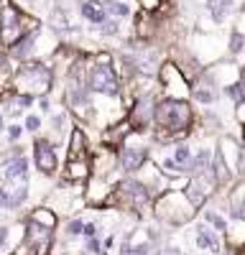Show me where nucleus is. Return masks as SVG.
I'll list each match as a JSON object with an SVG mask.
<instances>
[{"label": "nucleus", "instance_id": "obj_6", "mask_svg": "<svg viewBox=\"0 0 245 255\" xmlns=\"http://www.w3.org/2000/svg\"><path fill=\"white\" fill-rule=\"evenodd\" d=\"M31 163L36 168V174L46 176V179H56L61 166H64L61 153H59V145L46 135H36L31 140Z\"/></svg>", "mask_w": 245, "mask_h": 255}, {"label": "nucleus", "instance_id": "obj_19", "mask_svg": "<svg viewBox=\"0 0 245 255\" xmlns=\"http://www.w3.org/2000/svg\"><path fill=\"white\" fill-rule=\"evenodd\" d=\"M130 133H133L130 120L122 118V120H118V123H113V125H108V128H102V130H100V140H102V145L120 148L122 143L130 138Z\"/></svg>", "mask_w": 245, "mask_h": 255}, {"label": "nucleus", "instance_id": "obj_29", "mask_svg": "<svg viewBox=\"0 0 245 255\" xmlns=\"http://www.w3.org/2000/svg\"><path fill=\"white\" fill-rule=\"evenodd\" d=\"M245 51V33L243 31H233L230 41H228V54L230 56H240Z\"/></svg>", "mask_w": 245, "mask_h": 255}, {"label": "nucleus", "instance_id": "obj_5", "mask_svg": "<svg viewBox=\"0 0 245 255\" xmlns=\"http://www.w3.org/2000/svg\"><path fill=\"white\" fill-rule=\"evenodd\" d=\"M151 133H140V130H133L130 138L118 148V168L122 176H133L138 168L151 158Z\"/></svg>", "mask_w": 245, "mask_h": 255}, {"label": "nucleus", "instance_id": "obj_13", "mask_svg": "<svg viewBox=\"0 0 245 255\" xmlns=\"http://www.w3.org/2000/svg\"><path fill=\"white\" fill-rule=\"evenodd\" d=\"M120 179H108V176H92L87 184H85V202L87 207L92 209H105L108 207V199L113 194V189Z\"/></svg>", "mask_w": 245, "mask_h": 255}, {"label": "nucleus", "instance_id": "obj_30", "mask_svg": "<svg viewBox=\"0 0 245 255\" xmlns=\"http://www.w3.org/2000/svg\"><path fill=\"white\" fill-rule=\"evenodd\" d=\"M26 135V128H23V123H8V130H5V138H8V143L10 145H18L20 143V138Z\"/></svg>", "mask_w": 245, "mask_h": 255}, {"label": "nucleus", "instance_id": "obj_31", "mask_svg": "<svg viewBox=\"0 0 245 255\" xmlns=\"http://www.w3.org/2000/svg\"><path fill=\"white\" fill-rule=\"evenodd\" d=\"M36 108H38V115H51V113H54V100H51V95L36 97Z\"/></svg>", "mask_w": 245, "mask_h": 255}, {"label": "nucleus", "instance_id": "obj_10", "mask_svg": "<svg viewBox=\"0 0 245 255\" xmlns=\"http://www.w3.org/2000/svg\"><path fill=\"white\" fill-rule=\"evenodd\" d=\"M158 100H161V95H156V92L153 95H138L133 100V105H130L128 113H125V118L133 125V130H140V133H151L153 130Z\"/></svg>", "mask_w": 245, "mask_h": 255}, {"label": "nucleus", "instance_id": "obj_16", "mask_svg": "<svg viewBox=\"0 0 245 255\" xmlns=\"http://www.w3.org/2000/svg\"><path fill=\"white\" fill-rule=\"evenodd\" d=\"M220 100H222V90L217 87L215 82H210L204 74L192 84V102L197 105L199 110H204V108H217Z\"/></svg>", "mask_w": 245, "mask_h": 255}, {"label": "nucleus", "instance_id": "obj_3", "mask_svg": "<svg viewBox=\"0 0 245 255\" xmlns=\"http://www.w3.org/2000/svg\"><path fill=\"white\" fill-rule=\"evenodd\" d=\"M199 209L189 202L187 191H166L153 202V220L166 227H184L194 222Z\"/></svg>", "mask_w": 245, "mask_h": 255}, {"label": "nucleus", "instance_id": "obj_1", "mask_svg": "<svg viewBox=\"0 0 245 255\" xmlns=\"http://www.w3.org/2000/svg\"><path fill=\"white\" fill-rule=\"evenodd\" d=\"M197 128V108L192 100L161 97L156 108V123L151 130L153 145H174L179 140H189Z\"/></svg>", "mask_w": 245, "mask_h": 255}, {"label": "nucleus", "instance_id": "obj_12", "mask_svg": "<svg viewBox=\"0 0 245 255\" xmlns=\"http://www.w3.org/2000/svg\"><path fill=\"white\" fill-rule=\"evenodd\" d=\"M143 186H146L148 189V194L153 197V199H158L161 194H166V191H169V186H171V179L166 176V174H163L161 171V168H158V163L153 161V158H148L146 163H143L140 168H138V171L133 174Z\"/></svg>", "mask_w": 245, "mask_h": 255}, {"label": "nucleus", "instance_id": "obj_20", "mask_svg": "<svg viewBox=\"0 0 245 255\" xmlns=\"http://www.w3.org/2000/svg\"><path fill=\"white\" fill-rule=\"evenodd\" d=\"M26 220H28V222H36V225H41V227H46V230H59V222H61V217L56 215L49 204H38V207L28 209Z\"/></svg>", "mask_w": 245, "mask_h": 255}, {"label": "nucleus", "instance_id": "obj_35", "mask_svg": "<svg viewBox=\"0 0 245 255\" xmlns=\"http://www.w3.org/2000/svg\"><path fill=\"white\" fill-rule=\"evenodd\" d=\"M8 130V118H5V113L0 110V133H5Z\"/></svg>", "mask_w": 245, "mask_h": 255}, {"label": "nucleus", "instance_id": "obj_25", "mask_svg": "<svg viewBox=\"0 0 245 255\" xmlns=\"http://www.w3.org/2000/svg\"><path fill=\"white\" fill-rule=\"evenodd\" d=\"M171 148V156H174V161L187 171V176H189V161H192V156H194V145L189 143V140H179V143H174V145H169Z\"/></svg>", "mask_w": 245, "mask_h": 255}, {"label": "nucleus", "instance_id": "obj_34", "mask_svg": "<svg viewBox=\"0 0 245 255\" xmlns=\"http://www.w3.org/2000/svg\"><path fill=\"white\" fill-rule=\"evenodd\" d=\"M118 255H133V243H130V238L125 235L120 240V248H118Z\"/></svg>", "mask_w": 245, "mask_h": 255}, {"label": "nucleus", "instance_id": "obj_9", "mask_svg": "<svg viewBox=\"0 0 245 255\" xmlns=\"http://www.w3.org/2000/svg\"><path fill=\"white\" fill-rule=\"evenodd\" d=\"M217 153L225 158L235 181H245V143L240 133H222L217 138Z\"/></svg>", "mask_w": 245, "mask_h": 255}, {"label": "nucleus", "instance_id": "obj_2", "mask_svg": "<svg viewBox=\"0 0 245 255\" xmlns=\"http://www.w3.org/2000/svg\"><path fill=\"white\" fill-rule=\"evenodd\" d=\"M153 202L156 199L148 194V189L135 176H122L113 189L108 207L118 212H128L133 217H153Z\"/></svg>", "mask_w": 245, "mask_h": 255}, {"label": "nucleus", "instance_id": "obj_18", "mask_svg": "<svg viewBox=\"0 0 245 255\" xmlns=\"http://www.w3.org/2000/svg\"><path fill=\"white\" fill-rule=\"evenodd\" d=\"M67 158H87V156H92V143H90V135H87V130H85V125H74L72 128V133H69V138H67Z\"/></svg>", "mask_w": 245, "mask_h": 255}, {"label": "nucleus", "instance_id": "obj_32", "mask_svg": "<svg viewBox=\"0 0 245 255\" xmlns=\"http://www.w3.org/2000/svg\"><path fill=\"white\" fill-rule=\"evenodd\" d=\"M233 120H235V125L240 128V130L245 128V100H243L240 105H235V108H233Z\"/></svg>", "mask_w": 245, "mask_h": 255}, {"label": "nucleus", "instance_id": "obj_22", "mask_svg": "<svg viewBox=\"0 0 245 255\" xmlns=\"http://www.w3.org/2000/svg\"><path fill=\"white\" fill-rule=\"evenodd\" d=\"M225 248L238 250L245 245V220H230L228 230H225Z\"/></svg>", "mask_w": 245, "mask_h": 255}, {"label": "nucleus", "instance_id": "obj_7", "mask_svg": "<svg viewBox=\"0 0 245 255\" xmlns=\"http://www.w3.org/2000/svg\"><path fill=\"white\" fill-rule=\"evenodd\" d=\"M87 87L100 97H120L122 79L115 67H102L92 61V56H87Z\"/></svg>", "mask_w": 245, "mask_h": 255}, {"label": "nucleus", "instance_id": "obj_4", "mask_svg": "<svg viewBox=\"0 0 245 255\" xmlns=\"http://www.w3.org/2000/svg\"><path fill=\"white\" fill-rule=\"evenodd\" d=\"M13 90L23 92V95H31V97L51 95V90H54V67H49V64L41 61V59L20 61V67L15 72V79H13Z\"/></svg>", "mask_w": 245, "mask_h": 255}, {"label": "nucleus", "instance_id": "obj_37", "mask_svg": "<svg viewBox=\"0 0 245 255\" xmlns=\"http://www.w3.org/2000/svg\"><path fill=\"white\" fill-rule=\"evenodd\" d=\"M233 255H245V245H243V248H238V250H233Z\"/></svg>", "mask_w": 245, "mask_h": 255}, {"label": "nucleus", "instance_id": "obj_36", "mask_svg": "<svg viewBox=\"0 0 245 255\" xmlns=\"http://www.w3.org/2000/svg\"><path fill=\"white\" fill-rule=\"evenodd\" d=\"M240 87H243V95H245V64H243V67H240Z\"/></svg>", "mask_w": 245, "mask_h": 255}, {"label": "nucleus", "instance_id": "obj_27", "mask_svg": "<svg viewBox=\"0 0 245 255\" xmlns=\"http://www.w3.org/2000/svg\"><path fill=\"white\" fill-rule=\"evenodd\" d=\"M23 128H26L28 135H41V130H44V115L26 113V115H23Z\"/></svg>", "mask_w": 245, "mask_h": 255}, {"label": "nucleus", "instance_id": "obj_38", "mask_svg": "<svg viewBox=\"0 0 245 255\" xmlns=\"http://www.w3.org/2000/svg\"><path fill=\"white\" fill-rule=\"evenodd\" d=\"M243 143H245V128H243Z\"/></svg>", "mask_w": 245, "mask_h": 255}, {"label": "nucleus", "instance_id": "obj_15", "mask_svg": "<svg viewBox=\"0 0 245 255\" xmlns=\"http://www.w3.org/2000/svg\"><path fill=\"white\" fill-rule=\"evenodd\" d=\"M192 243H194V248H197V250L212 253V255H220V253H222V248H225V238L220 235L217 230H212L207 222H197V225H194Z\"/></svg>", "mask_w": 245, "mask_h": 255}, {"label": "nucleus", "instance_id": "obj_33", "mask_svg": "<svg viewBox=\"0 0 245 255\" xmlns=\"http://www.w3.org/2000/svg\"><path fill=\"white\" fill-rule=\"evenodd\" d=\"M138 5L146 10V13H156L163 5V0H138Z\"/></svg>", "mask_w": 245, "mask_h": 255}, {"label": "nucleus", "instance_id": "obj_17", "mask_svg": "<svg viewBox=\"0 0 245 255\" xmlns=\"http://www.w3.org/2000/svg\"><path fill=\"white\" fill-rule=\"evenodd\" d=\"M204 77L210 82H215L220 90H225V87H230V84H235L240 79V67L233 61H220V64H212V67L204 69Z\"/></svg>", "mask_w": 245, "mask_h": 255}, {"label": "nucleus", "instance_id": "obj_14", "mask_svg": "<svg viewBox=\"0 0 245 255\" xmlns=\"http://www.w3.org/2000/svg\"><path fill=\"white\" fill-rule=\"evenodd\" d=\"M56 179L67 181V184H74V186H85L92 179V156H87V158H64V166H61Z\"/></svg>", "mask_w": 245, "mask_h": 255}, {"label": "nucleus", "instance_id": "obj_26", "mask_svg": "<svg viewBox=\"0 0 245 255\" xmlns=\"http://www.w3.org/2000/svg\"><path fill=\"white\" fill-rule=\"evenodd\" d=\"M207 10H210L215 23H222L233 13V0H207Z\"/></svg>", "mask_w": 245, "mask_h": 255}, {"label": "nucleus", "instance_id": "obj_11", "mask_svg": "<svg viewBox=\"0 0 245 255\" xmlns=\"http://www.w3.org/2000/svg\"><path fill=\"white\" fill-rule=\"evenodd\" d=\"M187 197L189 202L202 212L204 207H207L212 202V197H217V191H220V184L215 181V176L210 171H202V174H194L189 176V184H187Z\"/></svg>", "mask_w": 245, "mask_h": 255}, {"label": "nucleus", "instance_id": "obj_21", "mask_svg": "<svg viewBox=\"0 0 245 255\" xmlns=\"http://www.w3.org/2000/svg\"><path fill=\"white\" fill-rule=\"evenodd\" d=\"M18 67H20V61L10 51H0V92H5V90L13 87Z\"/></svg>", "mask_w": 245, "mask_h": 255}, {"label": "nucleus", "instance_id": "obj_24", "mask_svg": "<svg viewBox=\"0 0 245 255\" xmlns=\"http://www.w3.org/2000/svg\"><path fill=\"white\" fill-rule=\"evenodd\" d=\"M202 220L207 222L212 230H217L220 235H225V230H228V225H230V217L225 215L222 209H217V207H212V204H207L202 209Z\"/></svg>", "mask_w": 245, "mask_h": 255}, {"label": "nucleus", "instance_id": "obj_23", "mask_svg": "<svg viewBox=\"0 0 245 255\" xmlns=\"http://www.w3.org/2000/svg\"><path fill=\"white\" fill-rule=\"evenodd\" d=\"M79 13H82V18H85L87 23H92V26H102V23L108 20L105 8H102V3H97V0H85V3L79 5Z\"/></svg>", "mask_w": 245, "mask_h": 255}, {"label": "nucleus", "instance_id": "obj_28", "mask_svg": "<svg viewBox=\"0 0 245 255\" xmlns=\"http://www.w3.org/2000/svg\"><path fill=\"white\" fill-rule=\"evenodd\" d=\"M102 8H105L108 18H128L130 15V8L125 3H120V0H105Z\"/></svg>", "mask_w": 245, "mask_h": 255}, {"label": "nucleus", "instance_id": "obj_8", "mask_svg": "<svg viewBox=\"0 0 245 255\" xmlns=\"http://www.w3.org/2000/svg\"><path fill=\"white\" fill-rule=\"evenodd\" d=\"M156 79H158V87H161V97L192 100V82L184 77V72L176 67L174 61H163Z\"/></svg>", "mask_w": 245, "mask_h": 255}]
</instances>
